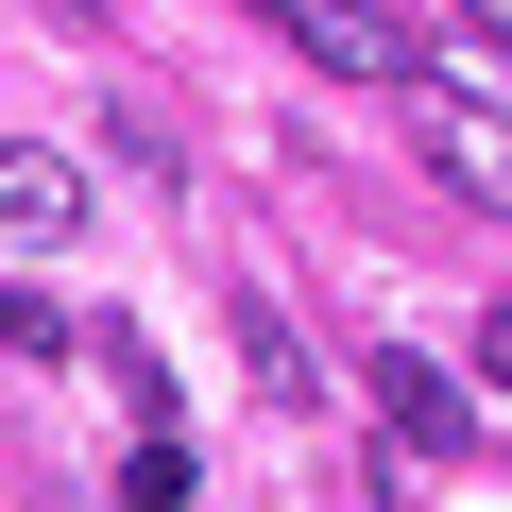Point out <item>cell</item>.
Masks as SVG:
<instances>
[{
    "label": "cell",
    "instance_id": "cell-1",
    "mask_svg": "<svg viewBox=\"0 0 512 512\" xmlns=\"http://www.w3.org/2000/svg\"><path fill=\"white\" fill-rule=\"evenodd\" d=\"M393 103H410V154H427L461 205H512V103H478V86H444V69H410Z\"/></svg>",
    "mask_w": 512,
    "mask_h": 512
},
{
    "label": "cell",
    "instance_id": "cell-2",
    "mask_svg": "<svg viewBox=\"0 0 512 512\" xmlns=\"http://www.w3.org/2000/svg\"><path fill=\"white\" fill-rule=\"evenodd\" d=\"M274 35H291L308 69H342V86H410V69H427L393 0H274Z\"/></svg>",
    "mask_w": 512,
    "mask_h": 512
},
{
    "label": "cell",
    "instance_id": "cell-3",
    "mask_svg": "<svg viewBox=\"0 0 512 512\" xmlns=\"http://www.w3.org/2000/svg\"><path fill=\"white\" fill-rule=\"evenodd\" d=\"M376 410H393V444H410V461H461V444H478V393H461L444 359H410V342L376 359Z\"/></svg>",
    "mask_w": 512,
    "mask_h": 512
},
{
    "label": "cell",
    "instance_id": "cell-4",
    "mask_svg": "<svg viewBox=\"0 0 512 512\" xmlns=\"http://www.w3.org/2000/svg\"><path fill=\"white\" fill-rule=\"evenodd\" d=\"M69 222H86V171L35 154V137H0V239H69Z\"/></svg>",
    "mask_w": 512,
    "mask_h": 512
},
{
    "label": "cell",
    "instance_id": "cell-5",
    "mask_svg": "<svg viewBox=\"0 0 512 512\" xmlns=\"http://www.w3.org/2000/svg\"><path fill=\"white\" fill-rule=\"evenodd\" d=\"M239 359H256V393H274V410H308L325 376H308V325L274 308V291H239Z\"/></svg>",
    "mask_w": 512,
    "mask_h": 512
},
{
    "label": "cell",
    "instance_id": "cell-6",
    "mask_svg": "<svg viewBox=\"0 0 512 512\" xmlns=\"http://www.w3.org/2000/svg\"><path fill=\"white\" fill-rule=\"evenodd\" d=\"M0 359H86V325H69L35 274H0Z\"/></svg>",
    "mask_w": 512,
    "mask_h": 512
},
{
    "label": "cell",
    "instance_id": "cell-7",
    "mask_svg": "<svg viewBox=\"0 0 512 512\" xmlns=\"http://www.w3.org/2000/svg\"><path fill=\"white\" fill-rule=\"evenodd\" d=\"M120 512H188V444H171V427H137V461H120Z\"/></svg>",
    "mask_w": 512,
    "mask_h": 512
},
{
    "label": "cell",
    "instance_id": "cell-8",
    "mask_svg": "<svg viewBox=\"0 0 512 512\" xmlns=\"http://www.w3.org/2000/svg\"><path fill=\"white\" fill-rule=\"evenodd\" d=\"M478 359H495V376H512V291H495V325H478Z\"/></svg>",
    "mask_w": 512,
    "mask_h": 512
},
{
    "label": "cell",
    "instance_id": "cell-9",
    "mask_svg": "<svg viewBox=\"0 0 512 512\" xmlns=\"http://www.w3.org/2000/svg\"><path fill=\"white\" fill-rule=\"evenodd\" d=\"M461 18H478V35H512V0H461Z\"/></svg>",
    "mask_w": 512,
    "mask_h": 512
}]
</instances>
